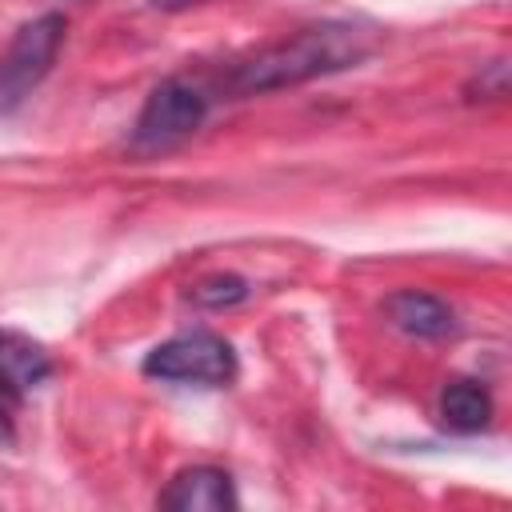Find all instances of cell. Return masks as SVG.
<instances>
[{"label":"cell","mask_w":512,"mask_h":512,"mask_svg":"<svg viewBox=\"0 0 512 512\" xmlns=\"http://www.w3.org/2000/svg\"><path fill=\"white\" fill-rule=\"evenodd\" d=\"M376 48V32L356 24V20H320L308 28H296L252 56L236 60L224 76V88L236 96L252 92H276V88H296L344 68H356L368 60Z\"/></svg>","instance_id":"6da1fadb"},{"label":"cell","mask_w":512,"mask_h":512,"mask_svg":"<svg viewBox=\"0 0 512 512\" xmlns=\"http://www.w3.org/2000/svg\"><path fill=\"white\" fill-rule=\"evenodd\" d=\"M208 104H212V96H208V88L200 80H192V76L160 80L148 92V100H144V108H140V116L132 124L128 148L136 156H156V152H168V148L184 144L204 124Z\"/></svg>","instance_id":"7a4b0ae2"},{"label":"cell","mask_w":512,"mask_h":512,"mask_svg":"<svg viewBox=\"0 0 512 512\" xmlns=\"http://www.w3.org/2000/svg\"><path fill=\"white\" fill-rule=\"evenodd\" d=\"M64 32L68 24L60 12H44L16 28L8 48L0 52V112H16L40 88L64 48Z\"/></svg>","instance_id":"3957f363"},{"label":"cell","mask_w":512,"mask_h":512,"mask_svg":"<svg viewBox=\"0 0 512 512\" xmlns=\"http://www.w3.org/2000/svg\"><path fill=\"white\" fill-rule=\"evenodd\" d=\"M144 372L168 384H196V388H224L236 380V352L224 336L192 328L144 356Z\"/></svg>","instance_id":"277c9868"},{"label":"cell","mask_w":512,"mask_h":512,"mask_svg":"<svg viewBox=\"0 0 512 512\" xmlns=\"http://www.w3.org/2000/svg\"><path fill=\"white\" fill-rule=\"evenodd\" d=\"M160 508H172V512H224V508H236L232 476L224 468H212V464L180 468L168 480V488L160 492Z\"/></svg>","instance_id":"5b68a950"},{"label":"cell","mask_w":512,"mask_h":512,"mask_svg":"<svg viewBox=\"0 0 512 512\" xmlns=\"http://www.w3.org/2000/svg\"><path fill=\"white\" fill-rule=\"evenodd\" d=\"M384 312L404 336H416V340H444L456 332V312L432 292H416V288L392 292L384 300Z\"/></svg>","instance_id":"8992f818"},{"label":"cell","mask_w":512,"mask_h":512,"mask_svg":"<svg viewBox=\"0 0 512 512\" xmlns=\"http://www.w3.org/2000/svg\"><path fill=\"white\" fill-rule=\"evenodd\" d=\"M52 376V356L40 340L24 332H0V388L12 396H28Z\"/></svg>","instance_id":"52a82bcc"},{"label":"cell","mask_w":512,"mask_h":512,"mask_svg":"<svg viewBox=\"0 0 512 512\" xmlns=\"http://www.w3.org/2000/svg\"><path fill=\"white\" fill-rule=\"evenodd\" d=\"M440 420L452 432H480L492 420V396L476 380H452L440 392Z\"/></svg>","instance_id":"ba28073f"},{"label":"cell","mask_w":512,"mask_h":512,"mask_svg":"<svg viewBox=\"0 0 512 512\" xmlns=\"http://www.w3.org/2000/svg\"><path fill=\"white\" fill-rule=\"evenodd\" d=\"M244 296H248V284H244L240 276H232V272L208 276V280H200V284L188 292V300L200 304V308H228V304H236V300H244Z\"/></svg>","instance_id":"9c48e42d"},{"label":"cell","mask_w":512,"mask_h":512,"mask_svg":"<svg viewBox=\"0 0 512 512\" xmlns=\"http://www.w3.org/2000/svg\"><path fill=\"white\" fill-rule=\"evenodd\" d=\"M12 440V420H8V412L0 408V444H8Z\"/></svg>","instance_id":"30bf717a"},{"label":"cell","mask_w":512,"mask_h":512,"mask_svg":"<svg viewBox=\"0 0 512 512\" xmlns=\"http://www.w3.org/2000/svg\"><path fill=\"white\" fill-rule=\"evenodd\" d=\"M160 8H180V4H192V0H156Z\"/></svg>","instance_id":"8fae6325"}]
</instances>
